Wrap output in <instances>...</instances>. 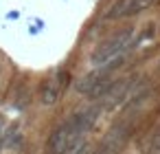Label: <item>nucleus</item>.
I'll return each instance as SVG.
<instances>
[{"instance_id": "f257e3e1", "label": "nucleus", "mask_w": 160, "mask_h": 154, "mask_svg": "<svg viewBox=\"0 0 160 154\" xmlns=\"http://www.w3.org/2000/svg\"><path fill=\"white\" fill-rule=\"evenodd\" d=\"M123 60H125V57H118V60H114V62H110V64L94 66L90 73H86V75H81V77L77 79L75 90H77L79 95H86V97L92 99V101H99V99L105 95V90L110 88V84L114 82V73L123 66Z\"/></svg>"}, {"instance_id": "f03ea898", "label": "nucleus", "mask_w": 160, "mask_h": 154, "mask_svg": "<svg viewBox=\"0 0 160 154\" xmlns=\"http://www.w3.org/2000/svg\"><path fill=\"white\" fill-rule=\"evenodd\" d=\"M134 35H136L134 27H127V29H121V31L112 33L110 38H105L103 42H99L94 46V51L90 53V64L92 66H103V64H110L118 57H125L127 49L134 44Z\"/></svg>"}, {"instance_id": "7ed1b4c3", "label": "nucleus", "mask_w": 160, "mask_h": 154, "mask_svg": "<svg viewBox=\"0 0 160 154\" xmlns=\"http://www.w3.org/2000/svg\"><path fill=\"white\" fill-rule=\"evenodd\" d=\"M86 139V132L79 128L75 114H70L66 121H62L51 134H48V141H46V150L48 154H66L72 145H77L79 141Z\"/></svg>"}, {"instance_id": "20e7f679", "label": "nucleus", "mask_w": 160, "mask_h": 154, "mask_svg": "<svg viewBox=\"0 0 160 154\" xmlns=\"http://www.w3.org/2000/svg\"><path fill=\"white\" fill-rule=\"evenodd\" d=\"M140 84V77L138 75H129V77H121V79H114L110 84V88L105 90V95L99 99V106L101 110H118L127 104V99L134 95V90L138 88Z\"/></svg>"}, {"instance_id": "39448f33", "label": "nucleus", "mask_w": 160, "mask_h": 154, "mask_svg": "<svg viewBox=\"0 0 160 154\" xmlns=\"http://www.w3.org/2000/svg\"><path fill=\"white\" fill-rule=\"evenodd\" d=\"M132 132H134L132 119H127V117L116 119V121L108 128V132L103 134L101 145H99V152H101V154H121V152L125 150V145H127Z\"/></svg>"}, {"instance_id": "423d86ee", "label": "nucleus", "mask_w": 160, "mask_h": 154, "mask_svg": "<svg viewBox=\"0 0 160 154\" xmlns=\"http://www.w3.org/2000/svg\"><path fill=\"white\" fill-rule=\"evenodd\" d=\"M68 86H70V71L68 68H57L53 75H48L44 79V84L40 88V104L46 106V108L57 106L64 99Z\"/></svg>"}, {"instance_id": "0eeeda50", "label": "nucleus", "mask_w": 160, "mask_h": 154, "mask_svg": "<svg viewBox=\"0 0 160 154\" xmlns=\"http://www.w3.org/2000/svg\"><path fill=\"white\" fill-rule=\"evenodd\" d=\"M158 3H160V0H114V3L108 7V11L103 13V18L110 20V22L125 20V18L138 16L142 11H149Z\"/></svg>"}, {"instance_id": "6e6552de", "label": "nucleus", "mask_w": 160, "mask_h": 154, "mask_svg": "<svg viewBox=\"0 0 160 154\" xmlns=\"http://www.w3.org/2000/svg\"><path fill=\"white\" fill-rule=\"evenodd\" d=\"M142 154H160V123H156V128L149 134V143L145 147Z\"/></svg>"}, {"instance_id": "1a4fd4ad", "label": "nucleus", "mask_w": 160, "mask_h": 154, "mask_svg": "<svg viewBox=\"0 0 160 154\" xmlns=\"http://www.w3.org/2000/svg\"><path fill=\"white\" fill-rule=\"evenodd\" d=\"M7 128H9V121L5 114H0V150L5 147V139H7Z\"/></svg>"}, {"instance_id": "9d476101", "label": "nucleus", "mask_w": 160, "mask_h": 154, "mask_svg": "<svg viewBox=\"0 0 160 154\" xmlns=\"http://www.w3.org/2000/svg\"><path fill=\"white\" fill-rule=\"evenodd\" d=\"M158 71H160V60H158Z\"/></svg>"}, {"instance_id": "9b49d317", "label": "nucleus", "mask_w": 160, "mask_h": 154, "mask_svg": "<svg viewBox=\"0 0 160 154\" xmlns=\"http://www.w3.org/2000/svg\"><path fill=\"white\" fill-rule=\"evenodd\" d=\"M99 154H101V152H99Z\"/></svg>"}]
</instances>
